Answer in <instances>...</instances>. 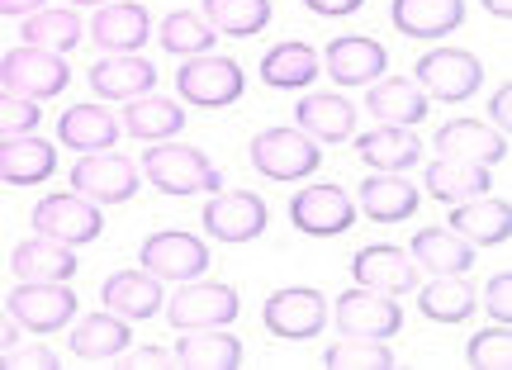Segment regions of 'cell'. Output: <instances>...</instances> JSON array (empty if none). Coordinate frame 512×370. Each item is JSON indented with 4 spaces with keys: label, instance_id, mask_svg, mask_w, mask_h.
Listing matches in <instances>:
<instances>
[{
    "label": "cell",
    "instance_id": "cell-1",
    "mask_svg": "<svg viewBox=\"0 0 512 370\" xmlns=\"http://www.w3.org/2000/svg\"><path fill=\"white\" fill-rule=\"evenodd\" d=\"M143 171L162 195H181V200L185 195H214V190H223L219 167L200 148H185V143H171V138L152 143L143 152Z\"/></svg>",
    "mask_w": 512,
    "mask_h": 370
},
{
    "label": "cell",
    "instance_id": "cell-2",
    "mask_svg": "<svg viewBox=\"0 0 512 370\" xmlns=\"http://www.w3.org/2000/svg\"><path fill=\"white\" fill-rule=\"evenodd\" d=\"M176 91H181L190 105H200V110H223V105L242 100L247 76H242V67L233 57L195 53V57H185V67L176 72Z\"/></svg>",
    "mask_w": 512,
    "mask_h": 370
},
{
    "label": "cell",
    "instance_id": "cell-3",
    "mask_svg": "<svg viewBox=\"0 0 512 370\" xmlns=\"http://www.w3.org/2000/svg\"><path fill=\"white\" fill-rule=\"evenodd\" d=\"M323 162V152L304 129H261L252 138V167L271 181H304Z\"/></svg>",
    "mask_w": 512,
    "mask_h": 370
},
{
    "label": "cell",
    "instance_id": "cell-4",
    "mask_svg": "<svg viewBox=\"0 0 512 370\" xmlns=\"http://www.w3.org/2000/svg\"><path fill=\"white\" fill-rule=\"evenodd\" d=\"M418 86L427 91V100L456 105V100H470L484 86V67L465 48H432V53L418 57Z\"/></svg>",
    "mask_w": 512,
    "mask_h": 370
},
{
    "label": "cell",
    "instance_id": "cell-5",
    "mask_svg": "<svg viewBox=\"0 0 512 370\" xmlns=\"http://www.w3.org/2000/svg\"><path fill=\"white\" fill-rule=\"evenodd\" d=\"M0 81H5V91L24 95V100H53L67 91V62H62V53L24 43V48L0 57Z\"/></svg>",
    "mask_w": 512,
    "mask_h": 370
},
{
    "label": "cell",
    "instance_id": "cell-6",
    "mask_svg": "<svg viewBox=\"0 0 512 370\" xmlns=\"http://www.w3.org/2000/svg\"><path fill=\"white\" fill-rule=\"evenodd\" d=\"M332 318H337L342 333L361 337V342H389L403 328V309L394 304V295H380V290H366V285H356V290L337 299Z\"/></svg>",
    "mask_w": 512,
    "mask_h": 370
},
{
    "label": "cell",
    "instance_id": "cell-7",
    "mask_svg": "<svg viewBox=\"0 0 512 370\" xmlns=\"http://www.w3.org/2000/svg\"><path fill=\"white\" fill-rule=\"evenodd\" d=\"M34 233L67 242V247H81V242H95L105 233V219H100L95 200L76 195V190L72 195H43L34 204Z\"/></svg>",
    "mask_w": 512,
    "mask_h": 370
},
{
    "label": "cell",
    "instance_id": "cell-8",
    "mask_svg": "<svg viewBox=\"0 0 512 370\" xmlns=\"http://www.w3.org/2000/svg\"><path fill=\"white\" fill-rule=\"evenodd\" d=\"M242 299L233 285H214V280H200V285H185L176 290V299L166 304V323L171 328H228L233 318H238Z\"/></svg>",
    "mask_w": 512,
    "mask_h": 370
},
{
    "label": "cell",
    "instance_id": "cell-9",
    "mask_svg": "<svg viewBox=\"0 0 512 370\" xmlns=\"http://www.w3.org/2000/svg\"><path fill=\"white\" fill-rule=\"evenodd\" d=\"M76 295L67 290V280H19V290H10V318L29 333H53L62 323H72Z\"/></svg>",
    "mask_w": 512,
    "mask_h": 370
},
{
    "label": "cell",
    "instance_id": "cell-10",
    "mask_svg": "<svg viewBox=\"0 0 512 370\" xmlns=\"http://www.w3.org/2000/svg\"><path fill=\"white\" fill-rule=\"evenodd\" d=\"M72 190L95 204H128L138 195V167L128 157H114L110 148L86 152L72 167Z\"/></svg>",
    "mask_w": 512,
    "mask_h": 370
},
{
    "label": "cell",
    "instance_id": "cell-11",
    "mask_svg": "<svg viewBox=\"0 0 512 370\" xmlns=\"http://www.w3.org/2000/svg\"><path fill=\"white\" fill-rule=\"evenodd\" d=\"M147 276L157 280H195L209 271V247H204L195 233H176V228H166V233H152L143 242V252H138Z\"/></svg>",
    "mask_w": 512,
    "mask_h": 370
},
{
    "label": "cell",
    "instance_id": "cell-12",
    "mask_svg": "<svg viewBox=\"0 0 512 370\" xmlns=\"http://www.w3.org/2000/svg\"><path fill=\"white\" fill-rule=\"evenodd\" d=\"M290 219L309 238H337L356 223V204L342 185H309L290 200Z\"/></svg>",
    "mask_w": 512,
    "mask_h": 370
},
{
    "label": "cell",
    "instance_id": "cell-13",
    "mask_svg": "<svg viewBox=\"0 0 512 370\" xmlns=\"http://www.w3.org/2000/svg\"><path fill=\"white\" fill-rule=\"evenodd\" d=\"M204 233H214L219 242H252L266 233V204L252 190H233L204 204Z\"/></svg>",
    "mask_w": 512,
    "mask_h": 370
},
{
    "label": "cell",
    "instance_id": "cell-14",
    "mask_svg": "<svg viewBox=\"0 0 512 370\" xmlns=\"http://www.w3.org/2000/svg\"><path fill=\"white\" fill-rule=\"evenodd\" d=\"M266 328H271L275 337H285V342H304V337H313L323 323H328V304H323V295L318 290H299V285H290V290H275L271 299H266Z\"/></svg>",
    "mask_w": 512,
    "mask_h": 370
},
{
    "label": "cell",
    "instance_id": "cell-15",
    "mask_svg": "<svg viewBox=\"0 0 512 370\" xmlns=\"http://www.w3.org/2000/svg\"><path fill=\"white\" fill-rule=\"evenodd\" d=\"M437 157H456V162H479V167H494L508 157V138L489 124H475V119H451L441 124L437 138H432Z\"/></svg>",
    "mask_w": 512,
    "mask_h": 370
},
{
    "label": "cell",
    "instance_id": "cell-16",
    "mask_svg": "<svg viewBox=\"0 0 512 370\" xmlns=\"http://www.w3.org/2000/svg\"><path fill=\"white\" fill-rule=\"evenodd\" d=\"M351 276H356V285L380 290V295H408V290L418 285V266H413V257H408V252L375 242V247H361V252H356V261H351Z\"/></svg>",
    "mask_w": 512,
    "mask_h": 370
},
{
    "label": "cell",
    "instance_id": "cell-17",
    "mask_svg": "<svg viewBox=\"0 0 512 370\" xmlns=\"http://www.w3.org/2000/svg\"><path fill=\"white\" fill-rule=\"evenodd\" d=\"M389 19L403 38H422V43H437V38L456 34L465 24V0H394Z\"/></svg>",
    "mask_w": 512,
    "mask_h": 370
},
{
    "label": "cell",
    "instance_id": "cell-18",
    "mask_svg": "<svg viewBox=\"0 0 512 370\" xmlns=\"http://www.w3.org/2000/svg\"><path fill=\"white\" fill-rule=\"evenodd\" d=\"M323 67L337 86H366V81H380L384 67H389V57L375 38L366 34H347V38H332L328 43V57H323Z\"/></svg>",
    "mask_w": 512,
    "mask_h": 370
},
{
    "label": "cell",
    "instance_id": "cell-19",
    "mask_svg": "<svg viewBox=\"0 0 512 370\" xmlns=\"http://www.w3.org/2000/svg\"><path fill=\"white\" fill-rule=\"evenodd\" d=\"M299 129L309 133L313 143H347L351 133H356V105H351L347 95H332V91H313L299 100Z\"/></svg>",
    "mask_w": 512,
    "mask_h": 370
},
{
    "label": "cell",
    "instance_id": "cell-20",
    "mask_svg": "<svg viewBox=\"0 0 512 370\" xmlns=\"http://www.w3.org/2000/svg\"><path fill=\"white\" fill-rule=\"evenodd\" d=\"M91 86L105 100H138L157 86V67L138 53H110L91 67Z\"/></svg>",
    "mask_w": 512,
    "mask_h": 370
},
{
    "label": "cell",
    "instance_id": "cell-21",
    "mask_svg": "<svg viewBox=\"0 0 512 370\" xmlns=\"http://www.w3.org/2000/svg\"><path fill=\"white\" fill-rule=\"evenodd\" d=\"M147 34H152V19H147V10L133 5V0H124V5H100L91 19L95 48H105V53H138L147 43Z\"/></svg>",
    "mask_w": 512,
    "mask_h": 370
},
{
    "label": "cell",
    "instance_id": "cell-22",
    "mask_svg": "<svg viewBox=\"0 0 512 370\" xmlns=\"http://www.w3.org/2000/svg\"><path fill=\"white\" fill-rule=\"evenodd\" d=\"M171 366L185 370H238L242 366V342L223 328H190L171 352Z\"/></svg>",
    "mask_w": 512,
    "mask_h": 370
},
{
    "label": "cell",
    "instance_id": "cell-23",
    "mask_svg": "<svg viewBox=\"0 0 512 370\" xmlns=\"http://www.w3.org/2000/svg\"><path fill=\"white\" fill-rule=\"evenodd\" d=\"M57 171V152L53 143H43L34 133H15V138H0V181L5 185H38Z\"/></svg>",
    "mask_w": 512,
    "mask_h": 370
},
{
    "label": "cell",
    "instance_id": "cell-24",
    "mask_svg": "<svg viewBox=\"0 0 512 370\" xmlns=\"http://www.w3.org/2000/svg\"><path fill=\"white\" fill-rule=\"evenodd\" d=\"M451 233H460L470 247H498L512 233V209L503 200H484V195H475V200H465V204L456 200Z\"/></svg>",
    "mask_w": 512,
    "mask_h": 370
},
{
    "label": "cell",
    "instance_id": "cell-25",
    "mask_svg": "<svg viewBox=\"0 0 512 370\" xmlns=\"http://www.w3.org/2000/svg\"><path fill=\"white\" fill-rule=\"evenodd\" d=\"M408 257H413V266H422V271L465 276V271L475 266V247L460 238V233H451V228H422V233H413Z\"/></svg>",
    "mask_w": 512,
    "mask_h": 370
},
{
    "label": "cell",
    "instance_id": "cell-26",
    "mask_svg": "<svg viewBox=\"0 0 512 370\" xmlns=\"http://www.w3.org/2000/svg\"><path fill=\"white\" fill-rule=\"evenodd\" d=\"M356 152H361V162L375 171H408L422 162V143L413 129H403V124H380V129H370L356 138Z\"/></svg>",
    "mask_w": 512,
    "mask_h": 370
},
{
    "label": "cell",
    "instance_id": "cell-27",
    "mask_svg": "<svg viewBox=\"0 0 512 370\" xmlns=\"http://www.w3.org/2000/svg\"><path fill=\"white\" fill-rule=\"evenodd\" d=\"M128 347H133V337H128V318L110 314V309H105V314H91L72 333V356H76V361H86V366L119 361Z\"/></svg>",
    "mask_w": 512,
    "mask_h": 370
},
{
    "label": "cell",
    "instance_id": "cell-28",
    "mask_svg": "<svg viewBox=\"0 0 512 370\" xmlns=\"http://www.w3.org/2000/svg\"><path fill=\"white\" fill-rule=\"evenodd\" d=\"M10 271H15L19 280H72L76 276V252L67 242L34 233V238H24L15 252H10Z\"/></svg>",
    "mask_w": 512,
    "mask_h": 370
},
{
    "label": "cell",
    "instance_id": "cell-29",
    "mask_svg": "<svg viewBox=\"0 0 512 370\" xmlns=\"http://www.w3.org/2000/svg\"><path fill=\"white\" fill-rule=\"evenodd\" d=\"M100 299H105V309H110V314L138 323V318L162 314V280L147 276V271H119V276L105 280Z\"/></svg>",
    "mask_w": 512,
    "mask_h": 370
},
{
    "label": "cell",
    "instance_id": "cell-30",
    "mask_svg": "<svg viewBox=\"0 0 512 370\" xmlns=\"http://www.w3.org/2000/svg\"><path fill=\"white\" fill-rule=\"evenodd\" d=\"M366 110L375 114L380 124H403V129H413V124L427 119V91H422L418 81L389 76V81H380V86H370Z\"/></svg>",
    "mask_w": 512,
    "mask_h": 370
},
{
    "label": "cell",
    "instance_id": "cell-31",
    "mask_svg": "<svg viewBox=\"0 0 512 370\" xmlns=\"http://www.w3.org/2000/svg\"><path fill=\"white\" fill-rule=\"evenodd\" d=\"M418 190L403 181L399 171H375V176H366L361 181V209H366L375 223H399L408 219L413 209H418Z\"/></svg>",
    "mask_w": 512,
    "mask_h": 370
},
{
    "label": "cell",
    "instance_id": "cell-32",
    "mask_svg": "<svg viewBox=\"0 0 512 370\" xmlns=\"http://www.w3.org/2000/svg\"><path fill=\"white\" fill-rule=\"evenodd\" d=\"M124 129L143 143H166L185 129V114L176 100H162V95H138V100H124Z\"/></svg>",
    "mask_w": 512,
    "mask_h": 370
},
{
    "label": "cell",
    "instance_id": "cell-33",
    "mask_svg": "<svg viewBox=\"0 0 512 370\" xmlns=\"http://www.w3.org/2000/svg\"><path fill=\"white\" fill-rule=\"evenodd\" d=\"M57 138L76 152H105L119 138V119L110 110H100V105H72L57 119Z\"/></svg>",
    "mask_w": 512,
    "mask_h": 370
},
{
    "label": "cell",
    "instance_id": "cell-34",
    "mask_svg": "<svg viewBox=\"0 0 512 370\" xmlns=\"http://www.w3.org/2000/svg\"><path fill=\"white\" fill-rule=\"evenodd\" d=\"M318 67L323 62H318L309 43H275L271 53L261 57V81L271 91H299V86L318 81Z\"/></svg>",
    "mask_w": 512,
    "mask_h": 370
},
{
    "label": "cell",
    "instance_id": "cell-35",
    "mask_svg": "<svg viewBox=\"0 0 512 370\" xmlns=\"http://www.w3.org/2000/svg\"><path fill=\"white\" fill-rule=\"evenodd\" d=\"M427 195L432 200L456 204L465 195H489V167L479 162H456V157H437L427 167Z\"/></svg>",
    "mask_w": 512,
    "mask_h": 370
},
{
    "label": "cell",
    "instance_id": "cell-36",
    "mask_svg": "<svg viewBox=\"0 0 512 370\" xmlns=\"http://www.w3.org/2000/svg\"><path fill=\"white\" fill-rule=\"evenodd\" d=\"M418 309L432 323H465L470 314H479L475 290H470V280H460V276H437L432 285H422Z\"/></svg>",
    "mask_w": 512,
    "mask_h": 370
},
{
    "label": "cell",
    "instance_id": "cell-37",
    "mask_svg": "<svg viewBox=\"0 0 512 370\" xmlns=\"http://www.w3.org/2000/svg\"><path fill=\"white\" fill-rule=\"evenodd\" d=\"M24 43H34V48H48V53H72L76 43H81V19L76 10H34V15H24Z\"/></svg>",
    "mask_w": 512,
    "mask_h": 370
},
{
    "label": "cell",
    "instance_id": "cell-38",
    "mask_svg": "<svg viewBox=\"0 0 512 370\" xmlns=\"http://www.w3.org/2000/svg\"><path fill=\"white\" fill-rule=\"evenodd\" d=\"M204 19L214 24V34H261L271 19V0H204Z\"/></svg>",
    "mask_w": 512,
    "mask_h": 370
},
{
    "label": "cell",
    "instance_id": "cell-39",
    "mask_svg": "<svg viewBox=\"0 0 512 370\" xmlns=\"http://www.w3.org/2000/svg\"><path fill=\"white\" fill-rule=\"evenodd\" d=\"M214 24L195 10H176V15L162 19V48L166 53H181V57H195V53H209L214 48Z\"/></svg>",
    "mask_w": 512,
    "mask_h": 370
},
{
    "label": "cell",
    "instance_id": "cell-40",
    "mask_svg": "<svg viewBox=\"0 0 512 370\" xmlns=\"http://www.w3.org/2000/svg\"><path fill=\"white\" fill-rule=\"evenodd\" d=\"M323 366L328 370H394V352L380 347V342L347 337L342 347H328V352H323Z\"/></svg>",
    "mask_w": 512,
    "mask_h": 370
},
{
    "label": "cell",
    "instance_id": "cell-41",
    "mask_svg": "<svg viewBox=\"0 0 512 370\" xmlns=\"http://www.w3.org/2000/svg\"><path fill=\"white\" fill-rule=\"evenodd\" d=\"M512 337H508V323H498V328H489V333H479L475 342H470V352H465V361L475 370H508L512 361Z\"/></svg>",
    "mask_w": 512,
    "mask_h": 370
},
{
    "label": "cell",
    "instance_id": "cell-42",
    "mask_svg": "<svg viewBox=\"0 0 512 370\" xmlns=\"http://www.w3.org/2000/svg\"><path fill=\"white\" fill-rule=\"evenodd\" d=\"M38 100H24L15 91H0V138H15V133H34L38 129Z\"/></svg>",
    "mask_w": 512,
    "mask_h": 370
},
{
    "label": "cell",
    "instance_id": "cell-43",
    "mask_svg": "<svg viewBox=\"0 0 512 370\" xmlns=\"http://www.w3.org/2000/svg\"><path fill=\"white\" fill-rule=\"evenodd\" d=\"M484 314H494L498 323L512 318V276L508 271H498V276L484 285Z\"/></svg>",
    "mask_w": 512,
    "mask_h": 370
},
{
    "label": "cell",
    "instance_id": "cell-44",
    "mask_svg": "<svg viewBox=\"0 0 512 370\" xmlns=\"http://www.w3.org/2000/svg\"><path fill=\"white\" fill-rule=\"evenodd\" d=\"M62 361H57L48 347H38V352H0V370H57Z\"/></svg>",
    "mask_w": 512,
    "mask_h": 370
},
{
    "label": "cell",
    "instance_id": "cell-45",
    "mask_svg": "<svg viewBox=\"0 0 512 370\" xmlns=\"http://www.w3.org/2000/svg\"><path fill=\"white\" fill-rule=\"evenodd\" d=\"M313 15H328V19H337V15H356L366 0H304Z\"/></svg>",
    "mask_w": 512,
    "mask_h": 370
},
{
    "label": "cell",
    "instance_id": "cell-46",
    "mask_svg": "<svg viewBox=\"0 0 512 370\" xmlns=\"http://www.w3.org/2000/svg\"><path fill=\"white\" fill-rule=\"evenodd\" d=\"M508 114H512V95H508V81H503V91H494V100H489V119L508 129Z\"/></svg>",
    "mask_w": 512,
    "mask_h": 370
},
{
    "label": "cell",
    "instance_id": "cell-47",
    "mask_svg": "<svg viewBox=\"0 0 512 370\" xmlns=\"http://www.w3.org/2000/svg\"><path fill=\"white\" fill-rule=\"evenodd\" d=\"M43 5H48V0H0V15L10 19V15H34V10H43Z\"/></svg>",
    "mask_w": 512,
    "mask_h": 370
},
{
    "label": "cell",
    "instance_id": "cell-48",
    "mask_svg": "<svg viewBox=\"0 0 512 370\" xmlns=\"http://www.w3.org/2000/svg\"><path fill=\"white\" fill-rule=\"evenodd\" d=\"M10 347H19V323L10 314H0V352H10Z\"/></svg>",
    "mask_w": 512,
    "mask_h": 370
},
{
    "label": "cell",
    "instance_id": "cell-49",
    "mask_svg": "<svg viewBox=\"0 0 512 370\" xmlns=\"http://www.w3.org/2000/svg\"><path fill=\"white\" fill-rule=\"evenodd\" d=\"M128 356V352H124ZM128 366H171V356L162 352H147V356H128Z\"/></svg>",
    "mask_w": 512,
    "mask_h": 370
},
{
    "label": "cell",
    "instance_id": "cell-50",
    "mask_svg": "<svg viewBox=\"0 0 512 370\" xmlns=\"http://www.w3.org/2000/svg\"><path fill=\"white\" fill-rule=\"evenodd\" d=\"M479 5H484L489 15H498V19H508V15H512V0H479Z\"/></svg>",
    "mask_w": 512,
    "mask_h": 370
},
{
    "label": "cell",
    "instance_id": "cell-51",
    "mask_svg": "<svg viewBox=\"0 0 512 370\" xmlns=\"http://www.w3.org/2000/svg\"><path fill=\"white\" fill-rule=\"evenodd\" d=\"M72 5H105V0H72Z\"/></svg>",
    "mask_w": 512,
    "mask_h": 370
}]
</instances>
